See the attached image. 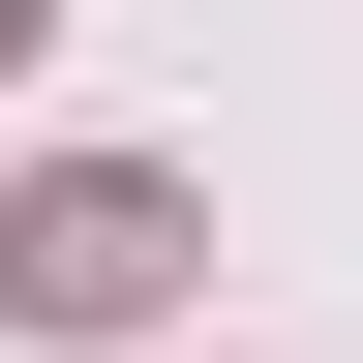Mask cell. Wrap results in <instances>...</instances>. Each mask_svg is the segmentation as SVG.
I'll use <instances>...</instances> for the list:
<instances>
[{
	"label": "cell",
	"instance_id": "1",
	"mask_svg": "<svg viewBox=\"0 0 363 363\" xmlns=\"http://www.w3.org/2000/svg\"><path fill=\"white\" fill-rule=\"evenodd\" d=\"M182 242H212V212H182L152 152H61V182H0V303H30V333H152V303H182Z\"/></svg>",
	"mask_w": 363,
	"mask_h": 363
}]
</instances>
